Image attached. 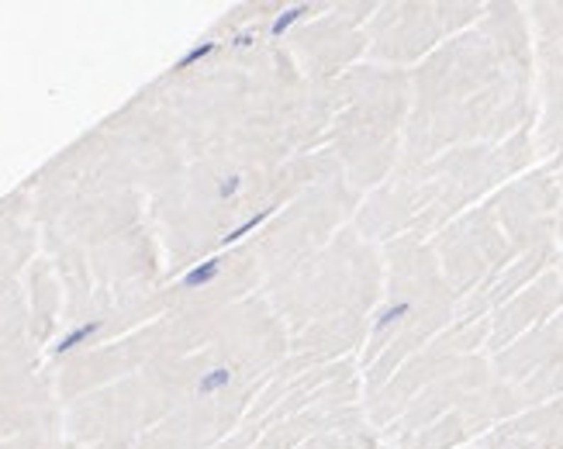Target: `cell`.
I'll return each mask as SVG.
<instances>
[{"label":"cell","instance_id":"9","mask_svg":"<svg viewBox=\"0 0 563 449\" xmlns=\"http://www.w3.org/2000/svg\"><path fill=\"white\" fill-rule=\"evenodd\" d=\"M232 45H235V49H249V45H252V31H242V35H235V38H232Z\"/></svg>","mask_w":563,"mask_h":449},{"label":"cell","instance_id":"5","mask_svg":"<svg viewBox=\"0 0 563 449\" xmlns=\"http://www.w3.org/2000/svg\"><path fill=\"white\" fill-rule=\"evenodd\" d=\"M277 211V204H269V208H263V211L260 214H252V218H245V221H242L239 228H232V232H228V235L221 238V245H232V242H239V238H245L249 235V232H252V228H260V225H263V221H267L269 214Z\"/></svg>","mask_w":563,"mask_h":449},{"label":"cell","instance_id":"2","mask_svg":"<svg viewBox=\"0 0 563 449\" xmlns=\"http://www.w3.org/2000/svg\"><path fill=\"white\" fill-rule=\"evenodd\" d=\"M218 273H221V260H218V256H211V260H204V263H197V266H194V270H187L180 284H184L187 291H201V287H208V284L215 280Z\"/></svg>","mask_w":563,"mask_h":449},{"label":"cell","instance_id":"8","mask_svg":"<svg viewBox=\"0 0 563 449\" xmlns=\"http://www.w3.org/2000/svg\"><path fill=\"white\" fill-rule=\"evenodd\" d=\"M242 187V177L239 173H228V177H221V184H218V197L221 201H228V197H235Z\"/></svg>","mask_w":563,"mask_h":449},{"label":"cell","instance_id":"4","mask_svg":"<svg viewBox=\"0 0 563 449\" xmlns=\"http://www.w3.org/2000/svg\"><path fill=\"white\" fill-rule=\"evenodd\" d=\"M228 384H232V370L228 367H215V370H208L197 380V394H215V391L228 387Z\"/></svg>","mask_w":563,"mask_h":449},{"label":"cell","instance_id":"6","mask_svg":"<svg viewBox=\"0 0 563 449\" xmlns=\"http://www.w3.org/2000/svg\"><path fill=\"white\" fill-rule=\"evenodd\" d=\"M218 42H201V45H194V49H187V52L180 55L177 62H173V70L177 73H184V70H190V66H197L201 59H208V55H215Z\"/></svg>","mask_w":563,"mask_h":449},{"label":"cell","instance_id":"3","mask_svg":"<svg viewBox=\"0 0 563 449\" xmlns=\"http://www.w3.org/2000/svg\"><path fill=\"white\" fill-rule=\"evenodd\" d=\"M308 11H311V4H294V7H284V11H280V14L273 18V25H269V35H273V38H280V35H284V31H287L291 25H297V21H301V18H304Z\"/></svg>","mask_w":563,"mask_h":449},{"label":"cell","instance_id":"7","mask_svg":"<svg viewBox=\"0 0 563 449\" xmlns=\"http://www.w3.org/2000/svg\"><path fill=\"white\" fill-rule=\"evenodd\" d=\"M408 311H411V304H408V301H398V304H391V308H384V311H380V318H377L374 328H377V332H384V328H391L394 321H401Z\"/></svg>","mask_w":563,"mask_h":449},{"label":"cell","instance_id":"1","mask_svg":"<svg viewBox=\"0 0 563 449\" xmlns=\"http://www.w3.org/2000/svg\"><path fill=\"white\" fill-rule=\"evenodd\" d=\"M97 332H101V318H90V321H83L77 328H69V332L52 345V353H59V356H62V353H73V349H80L87 339H94Z\"/></svg>","mask_w":563,"mask_h":449}]
</instances>
